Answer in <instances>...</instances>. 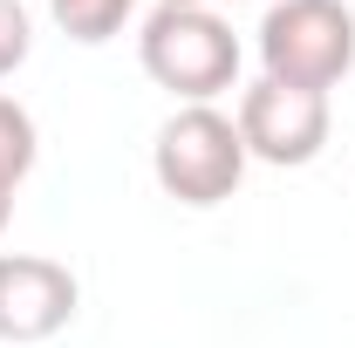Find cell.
Wrapping results in <instances>:
<instances>
[{
	"mask_svg": "<svg viewBox=\"0 0 355 348\" xmlns=\"http://www.w3.org/2000/svg\"><path fill=\"white\" fill-rule=\"evenodd\" d=\"M137 62L178 103H212L239 82V35L212 7H157L137 35Z\"/></svg>",
	"mask_w": 355,
	"mask_h": 348,
	"instance_id": "obj_1",
	"label": "cell"
},
{
	"mask_svg": "<svg viewBox=\"0 0 355 348\" xmlns=\"http://www.w3.org/2000/svg\"><path fill=\"white\" fill-rule=\"evenodd\" d=\"M246 137H239V123L225 116V110H212V103H184L171 123L157 130V143H150V171H157V184H164V198H178V205H225L232 191H239V177H246Z\"/></svg>",
	"mask_w": 355,
	"mask_h": 348,
	"instance_id": "obj_2",
	"label": "cell"
},
{
	"mask_svg": "<svg viewBox=\"0 0 355 348\" xmlns=\"http://www.w3.org/2000/svg\"><path fill=\"white\" fill-rule=\"evenodd\" d=\"M260 62L273 82L328 89L355 69V14L349 0H273L260 21Z\"/></svg>",
	"mask_w": 355,
	"mask_h": 348,
	"instance_id": "obj_3",
	"label": "cell"
},
{
	"mask_svg": "<svg viewBox=\"0 0 355 348\" xmlns=\"http://www.w3.org/2000/svg\"><path fill=\"white\" fill-rule=\"evenodd\" d=\"M239 137H246V157H260V164H280V171H294V164H314L321 150H328V130H335V110H328V96L321 89H294V82H260L239 96Z\"/></svg>",
	"mask_w": 355,
	"mask_h": 348,
	"instance_id": "obj_4",
	"label": "cell"
},
{
	"mask_svg": "<svg viewBox=\"0 0 355 348\" xmlns=\"http://www.w3.org/2000/svg\"><path fill=\"white\" fill-rule=\"evenodd\" d=\"M76 273L48 253H0V342H48L76 321Z\"/></svg>",
	"mask_w": 355,
	"mask_h": 348,
	"instance_id": "obj_5",
	"label": "cell"
},
{
	"mask_svg": "<svg viewBox=\"0 0 355 348\" xmlns=\"http://www.w3.org/2000/svg\"><path fill=\"white\" fill-rule=\"evenodd\" d=\"M137 0H48V14H55V28L69 35V42L83 48H103L123 35V21H130Z\"/></svg>",
	"mask_w": 355,
	"mask_h": 348,
	"instance_id": "obj_6",
	"label": "cell"
},
{
	"mask_svg": "<svg viewBox=\"0 0 355 348\" xmlns=\"http://www.w3.org/2000/svg\"><path fill=\"white\" fill-rule=\"evenodd\" d=\"M28 171H35V116L14 96H0V184H21Z\"/></svg>",
	"mask_w": 355,
	"mask_h": 348,
	"instance_id": "obj_7",
	"label": "cell"
},
{
	"mask_svg": "<svg viewBox=\"0 0 355 348\" xmlns=\"http://www.w3.org/2000/svg\"><path fill=\"white\" fill-rule=\"evenodd\" d=\"M28 48H35V21H28V7H21V0H0V82L28 62Z\"/></svg>",
	"mask_w": 355,
	"mask_h": 348,
	"instance_id": "obj_8",
	"label": "cell"
},
{
	"mask_svg": "<svg viewBox=\"0 0 355 348\" xmlns=\"http://www.w3.org/2000/svg\"><path fill=\"white\" fill-rule=\"evenodd\" d=\"M7 218H14V184H0V232H7Z\"/></svg>",
	"mask_w": 355,
	"mask_h": 348,
	"instance_id": "obj_9",
	"label": "cell"
},
{
	"mask_svg": "<svg viewBox=\"0 0 355 348\" xmlns=\"http://www.w3.org/2000/svg\"><path fill=\"white\" fill-rule=\"evenodd\" d=\"M157 7H205V0H157Z\"/></svg>",
	"mask_w": 355,
	"mask_h": 348,
	"instance_id": "obj_10",
	"label": "cell"
}]
</instances>
